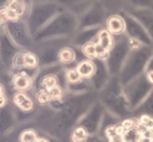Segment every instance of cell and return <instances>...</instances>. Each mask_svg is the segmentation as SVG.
Instances as JSON below:
<instances>
[{
    "mask_svg": "<svg viewBox=\"0 0 153 142\" xmlns=\"http://www.w3.org/2000/svg\"><path fill=\"white\" fill-rule=\"evenodd\" d=\"M42 86L45 90H50V88L58 86V78L54 74H48L44 76L42 79Z\"/></svg>",
    "mask_w": 153,
    "mask_h": 142,
    "instance_id": "15",
    "label": "cell"
},
{
    "mask_svg": "<svg viewBox=\"0 0 153 142\" xmlns=\"http://www.w3.org/2000/svg\"><path fill=\"white\" fill-rule=\"evenodd\" d=\"M96 51H97V57L99 58H106L108 57L109 51L106 50L104 47H102L99 43L96 44Z\"/></svg>",
    "mask_w": 153,
    "mask_h": 142,
    "instance_id": "24",
    "label": "cell"
},
{
    "mask_svg": "<svg viewBox=\"0 0 153 142\" xmlns=\"http://www.w3.org/2000/svg\"><path fill=\"white\" fill-rule=\"evenodd\" d=\"M17 121L14 120L13 114L5 109V106L2 107L1 110V133L3 135L9 134L16 127Z\"/></svg>",
    "mask_w": 153,
    "mask_h": 142,
    "instance_id": "2",
    "label": "cell"
},
{
    "mask_svg": "<svg viewBox=\"0 0 153 142\" xmlns=\"http://www.w3.org/2000/svg\"><path fill=\"white\" fill-rule=\"evenodd\" d=\"M128 44L131 46V49H138L139 47L141 46V43L135 38H131L128 40Z\"/></svg>",
    "mask_w": 153,
    "mask_h": 142,
    "instance_id": "26",
    "label": "cell"
},
{
    "mask_svg": "<svg viewBox=\"0 0 153 142\" xmlns=\"http://www.w3.org/2000/svg\"><path fill=\"white\" fill-rule=\"evenodd\" d=\"M48 91L50 93L52 101H55V100H60L62 98V90L59 86H56L54 88H50V90H48Z\"/></svg>",
    "mask_w": 153,
    "mask_h": 142,
    "instance_id": "21",
    "label": "cell"
},
{
    "mask_svg": "<svg viewBox=\"0 0 153 142\" xmlns=\"http://www.w3.org/2000/svg\"><path fill=\"white\" fill-rule=\"evenodd\" d=\"M135 112H139L140 117L143 115H146L153 118V96L149 100H146L143 104H141V107L137 108Z\"/></svg>",
    "mask_w": 153,
    "mask_h": 142,
    "instance_id": "12",
    "label": "cell"
},
{
    "mask_svg": "<svg viewBox=\"0 0 153 142\" xmlns=\"http://www.w3.org/2000/svg\"><path fill=\"white\" fill-rule=\"evenodd\" d=\"M81 75L78 72V70H69L66 73V79L71 84H76V83H79L81 81Z\"/></svg>",
    "mask_w": 153,
    "mask_h": 142,
    "instance_id": "18",
    "label": "cell"
},
{
    "mask_svg": "<svg viewBox=\"0 0 153 142\" xmlns=\"http://www.w3.org/2000/svg\"><path fill=\"white\" fill-rule=\"evenodd\" d=\"M109 142H123L122 135H114L113 137H111L109 138Z\"/></svg>",
    "mask_w": 153,
    "mask_h": 142,
    "instance_id": "27",
    "label": "cell"
},
{
    "mask_svg": "<svg viewBox=\"0 0 153 142\" xmlns=\"http://www.w3.org/2000/svg\"><path fill=\"white\" fill-rule=\"evenodd\" d=\"M36 99H37V102L40 104H48L49 102L52 101V98L50 96V93L48 91V90H41L37 92V95H36Z\"/></svg>",
    "mask_w": 153,
    "mask_h": 142,
    "instance_id": "17",
    "label": "cell"
},
{
    "mask_svg": "<svg viewBox=\"0 0 153 142\" xmlns=\"http://www.w3.org/2000/svg\"><path fill=\"white\" fill-rule=\"evenodd\" d=\"M38 138L39 135L33 128H27L22 130L20 134L21 142H36Z\"/></svg>",
    "mask_w": 153,
    "mask_h": 142,
    "instance_id": "11",
    "label": "cell"
},
{
    "mask_svg": "<svg viewBox=\"0 0 153 142\" xmlns=\"http://www.w3.org/2000/svg\"><path fill=\"white\" fill-rule=\"evenodd\" d=\"M14 64L17 67H21V66H25V54H19L16 57Z\"/></svg>",
    "mask_w": 153,
    "mask_h": 142,
    "instance_id": "25",
    "label": "cell"
},
{
    "mask_svg": "<svg viewBox=\"0 0 153 142\" xmlns=\"http://www.w3.org/2000/svg\"><path fill=\"white\" fill-rule=\"evenodd\" d=\"M121 123L120 122V118H118L117 116H115L114 114H113L110 111H105L104 116H103V120L100 125V129H99L98 135H102V137L105 138V133L106 131L113 126H115L117 124Z\"/></svg>",
    "mask_w": 153,
    "mask_h": 142,
    "instance_id": "4",
    "label": "cell"
},
{
    "mask_svg": "<svg viewBox=\"0 0 153 142\" xmlns=\"http://www.w3.org/2000/svg\"><path fill=\"white\" fill-rule=\"evenodd\" d=\"M36 142H51V140L48 138H45V137H39V138L37 139Z\"/></svg>",
    "mask_w": 153,
    "mask_h": 142,
    "instance_id": "29",
    "label": "cell"
},
{
    "mask_svg": "<svg viewBox=\"0 0 153 142\" xmlns=\"http://www.w3.org/2000/svg\"><path fill=\"white\" fill-rule=\"evenodd\" d=\"M38 64L37 57L31 53H26L25 54V66L28 68H35Z\"/></svg>",
    "mask_w": 153,
    "mask_h": 142,
    "instance_id": "20",
    "label": "cell"
},
{
    "mask_svg": "<svg viewBox=\"0 0 153 142\" xmlns=\"http://www.w3.org/2000/svg\"><path fill=\"white\" fill-rule=\"evenodd\" d=\"M82 51H83L84 55L90 58L97 57V51H96V44L95 43H86L82 47Z\"/></svg>",
    "mask_w": 153,
    "mask_h": 142,
    "instance_id": "19",
    "label": "cell"
},
{
    "mask_svg": "<svg viewBox=\"0 0 153 142\" xmlns=\"http://www.w3.org/2000/svg\"><path fill=\"white\" fill-rule=\"evenodd\" d=\"M8 8L21 16L26 10V5L24 0H10L8 5Z\"/></svg>",
    "mask_w": 153,
    "mask_h": 142,
    "instance_id": "14",
    "label": "cell"
},
{
    "mask_svg": "<svg viewBox=\"0 0 153 142\" xmlns=\"http://www.w3.org/2000/svg\"><path fill=\"white\" fill-rule=\"evenodd\" d=\"M13 103L23 112H29L34 107V103L32 99L22 91L17 92L13 96Z\"/></svg>",
    "mask_w": 153,
    "mask_h": 142,
    "instance_id": "3",
    "label": "cell"
},
{
    "mask_svg": "<svg viewBox=\"0 0 153 142\" xmlns=\"http://www.w3.org/2000/svg\"><path fill=\"white\" fill-rule=\"evenodd\" d=\"M21 132H22V129L20 130V128L15 127L11 132L3 135L4 137L3 142H21V140H20Z\"/></svg>",
    "mask_w": 153,
    "mask_h": 142,
    "instance_id": "16",
    "label": "cell"
},
{
    "mask_svg": "<svg viewBox=\"0 0 153 142\" xmlns=\"http://www.w3.org/2000/svg\"><path fill=\"white\" fill-rule=\"evenodd\" d=\"M139 121H140V122H142L146 128L153 129V118H151L149 116H146V115H143L140 117Z\"/></svg>",
    "mask_w": 153,
    "mask_h": 142,
    "instance_id": "22",
    "label": "cell"
},
{
    "mask_svg": "<svg viewBox=\"0 0 153 142\" xmlns=\"http://www.w3.org/2000/svg\"><path fill=\"white\" fill-rule=\"evenodd\" d=\"M13 85L16 90L20 91L27 90L32 85L31 78L25 73H21L16 74L13 77Z\"/></svg>",
    "mask_w": 153,
    "mask_h": 142,
    "instance_id": "7",
    "label": "cell"
},
{
    "mask_svg": "<svg viewBox=\"0 0 153 142\" xmlns=\"http://www.w3.org/2000/svg\"><path fill=\"white\" fill-rule=\"evenodd\" d=\"M98 43L108 51L113 48L114 41L111 38V33L108 29H102L98 33Z\"/></svg>",
    "mask_w": 153,
    "mask_h": 142,
    "instance_id": "10",
    "label": "cell"
},
{
    "mask_svg": "<svg viewBox=\"0 0 153 142\" xmlns=\"http://www.w3.org/2000/svg\"><path fill=\"white\" fill-rule=\"evenodd\" d=\"M76 70L82 78H90L96 74V66L91 60H83L78 64Z\"/></svg>",
    "mask_w": 153,
    "mask_h": 142,
    "instance_id": "8",
    "label": "cell"
},
{
    "mask_svg": "<svg viewBox=\"0 0 153 142\" xmlns=\"http://www.w3.org/2000/svg\"><path fill=\"white\" fill-rule=\"evenodd\" d=\"M146 79L149 80V82L151 85H153V70L149 71V72L146 74Z\"/></svg>",
    "mask_w": 153,
    "mask_h": 142,
    "instance_id": "28",
    "label": "cell"
},
{
    "mask_svg": "<svg viewBox=\"0 0 153 142\" xmlns=\"http://www.w3.org/2000/svg\"><path fill=\"white\" fill-rule=\"evenodd\" d=\"M122 139L123 142H143V134L137 127V123L125 130L122 135Z\"/></svg>",
    "mask_w": 153,
    "mask_h": 142,
    "instance_id": "5",
    "label": "cell"
},
{
    "mask_svg": "<svg viewBox=\"0 0 153 142\" xmlns=\"http://www.w3.org/2000/svg\"><path fill=\"white\" fill-rule=\"evenodd\" d=\"M89 134L86 130L82 127L76 125L69 135L70 142H85V140L89 137Z\"/></svg>",
    "mask_w": 153,
    "mask_h": 142,
    "instance_id": "9",
    "label": "cell"
},
{
    "mask_svg": "<svg viewBox=\"0 0 153 142\" xmlns=\"http://www.w3.org/2000/svg\"><path fill=\"white\" fill-rule=\"evenodd\" d=\"M105 110L101 105H96L88 110L86 113L82 116L76 125L82 126L89 135L98 134L100 125L103 120V116Z\"/></svg>",
    "mask_w": 153,
    "mask_h": 142,
    "instance_id": "1",
    "label": "cell"
},
{
    "mask_svg": "<svg viewBox=\"0 0 153 142\" xmlns=\"http://www.w3.org/2000/svg\"><path fill=\"white\" fill-rule=\"evenodd\" d=\"M59 60L62 63H71L75 60V53L70 48H63L59 53Z\"/></svg>",
    "mask_w": 153,
    "mask_h": 142,
    "instance_id": "13",
    "label": "cell"
},
{
    "mask_svg": "<svg viewBox=\"0 0 153 142\" xmlns=\"http://www.w3.org/2000/svg\"><path fill=\"white\" fill-rule=\"evenodd\" d=\"M85 142H109V139L106 138L102 135L96 134V135H90Z\"/></svg>",
    "mask_w": 153,
    "mask_h": 142,
    "instance_id": "23",
    "label": "cell"
},
{
    "mask_svg": "<svg viewBox=\"0 0 153 142\" xmlns=\"http://www.w3.org/2000/svg\"><path fill=\"white\" fill-rule=\"evenodd\" d=\"M108 30L113 34H120L125 30V22L121 17L114 15L107 22Z\"/></svg>",
    "mask_w": 153,
    "mask_h": 142,
    "instance_id": "6",
    "label": "cell"
}]
</instances>
